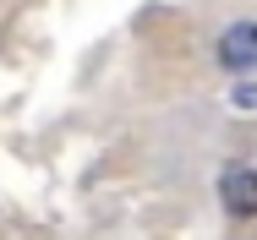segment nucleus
Masks as SVG:
<instances>
[{
    "label": "nucleus",
    "instance_id": "f257e3e1",
    "mask_svg": "<svg viewBox=\"0 0 257 240\" xmlns=\"http://www.w3.org/2000/svg\"><path fill=\"white\" fill-rule=\"evenodd\" d=\"M219 202L230 218H257V169H224Z\"/></svg>",
    "mask_w": 257,
    "mask_h": 240
},
{
    "label": "nucleus",
    "instance_id": "f03ea898",
    "mask_svg": "<svg viewBox=\"0 0 257 240\" xmlns=\"http://www.w3.org/2000/svg\"><path fill=\"white\" fill-rule=\"evenodd\" d=\"M219 66L224 71H257V22H235L219 39Z\"/></svg>",
    "mask_w": 257,
    "mask_h": 240
},
{
    "label": "nucleus",
    "instance_id": "7ed1b4c3",
    "mask_svg": "<svg viewBox=\"0 0 257 240\" xmlns=\"http://www.w3.org/2000/svg\"><path fill=\"white\" fill-rule=\"evenodd\" d=\"M230 98H235V109H257V82H241Z\"/></svg>",
    "mask_w": 257,
    "mask_h": 240
}]
</instances>
